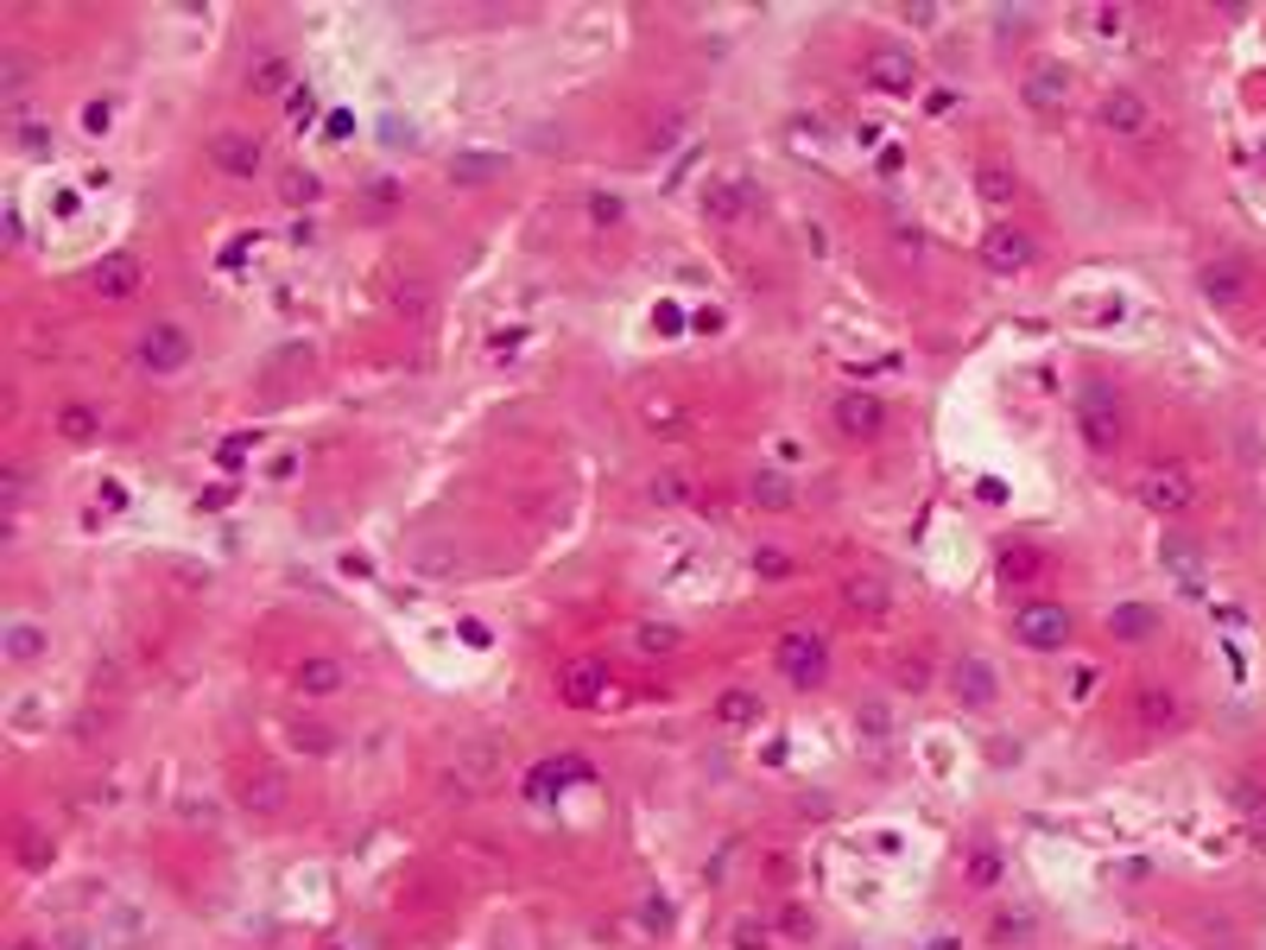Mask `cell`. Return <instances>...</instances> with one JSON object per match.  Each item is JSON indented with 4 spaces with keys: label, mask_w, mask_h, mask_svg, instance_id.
Returning <instances> with one entry per match:
<instances>
[{
    "label": "cell",
    "mask_w": 1266,
    "mask_h": 950,
    "mask_svg": "<svg viewBox=\"0 0 1266 950\" xmlns=\"http://www.w3.org/2000/svg\"><path fill=\"white\" fill-rule=\"evenodd\" d=\"M1013 641L1033 646V653H1058L1070 641V609L1063 602H1026L1013 609Z\"/></svg>",
    "instance_id": "obj_3"
},
{
    "label": "cell",
    "mask_w": 1266,
    "mask_h": 950,
    "mask_svg": "<svg viewBox=\"0 0 1266 950\" xmlns=\"http://www.w3.org/2000/svg\"><path fill=\"white\" fill-rule=\"evenodd\" d=\"M684 128H690V114H684V108H678V114H665V121H658V128H653V153H665V146H678L672 133H684Z\"/></svg>",
    "instance_id": "obj_40"
},
{
    "label": "cell",
    "mask_w": 1266,
    "mask_h": 950,
    "mask_svg": "<svg viewBox=\"0 0 1266 950\" xmlns=\"http://www.w3.org/2000/svg\"><path fill=\"white\" fill-rule=\"evenodd\" d=\"M292 742L310 747V754H329V747H336V735H329V729H317V722H292Z\"/></svg>",
    "instance_id": "obj_39"
},
{
    "label": "cell",
    "mask_w": 1266,
    "mask_h": 950,
    "mask_svg": "<svg viewBox=\"0 0 1266 950\" xmlns=\"http://www.w3.org/2000/svg\"><path fill=\"white\" fill-rule=\"evenodd\" d=\"M994 881H1001V855L982 843L975 855H969V887H994Z\"/></svg>",
    "instance_id": "obj_36"
},
{
    "label": "cell",
    "mask_w": 1266,
    "mask_h": 950,
    "mask_svg": "<svg viewBox=\"0 0 1266 950\" xmlns=\"http://www.w3.org/2000/svg\"><path fill=\"white\" fill-rule=\"evenodd\" d=\"M317 197H324V178H317V172H285V178H279V204L310 209Z\"/></svg>",
    "instance_id": "obj_29"
},
{
    "label": "cell",
    "mask_w": 1266,
    "mask_h": 950,
    "mask_svg": "<svg viewBox=\"0 0 1266 950\" xmlns=\"http://www.w3.org/2000/svg\"><path fill=\"white\" fill-rule=\"evenodd\" d=\"M89 292H96V298H108V305L140 298V292H146V260H140V254H101L96 273H89Z\"/></svg>",
    "instance_id": "obj_6"
},
{
    "label": "cell",
    "mask_w": 1266,
    "mask_h": 950,
    "mask_svg": "<svg viewBox=\"0 0 1266 950\" xmlns=\"http://www.w3.org/2000/svg\"><path fill=\"white\" fill-rule=\"evenodd\" d=\"M760 717V697L754 691H722L716 697V722H729V729H741V722Z\"/></svg>",
    "instance_id": "obj_30"
},
{
    "label": "cell",
    "mask_w": 1266,
    "mask_h": 950,
    "mask_svg": "<svg viewBox=\"0 0 1266 950\" xmlns=\"http://www.w3.org/2000/svg\"><path fill=\"white\" fill-rule=\"evenodd\" d=\"M861 77H867V89H881V96H918V57H912L906 45H874V52L861 57Z\"/></svg>",
    "instance_id": "obj_4"
},
{
    "label": "cell",
    "mask_w": 1266,
    "mask_h": 950,
    "mask_svg": "<svg viewBox=\"0 0 1266 950\" xmlns=\"http://www.w3.org/2000/svg\"><path fill=\"white\" fill-rule=\"evenodd\" d=\"M1139 501H1146L1153 514H1185L1190 501H1197V482H1190L1178 462H1159V469L1139 476Z\"/></svg>",
    "instance_id": "obj_9"
},
{
    "label": "cell",
    "mask_w": 1266,
    "mask_h": 950,
    "mask_svg": "<svg viewBox=\"0 0 1266 950\" xmlns=\"http://www.w3.org/2000/svg\"><path fill=\"white\" fill-rule=\"evenodd\" d=\"M994 570H1001V583H1038V577H1045V552L1007 539L1001 545V558H994Z\"/></svg>",
    "instance_id": "obj_20"
},
{
    "label": "cell",
    "mask_w": 1266,
    "mask_h": 950,
    "mask_svg": "<svg viewBox=\"0 0 1266 950\" xmlns=\"http://www.w3.org/2000/svg\"><path fill=\"white\" fill-rule=\"evenodd\" d=\"M506 172H513V159H506V153H450V165H444V178H450L456 190H481V184H501Z\"/></svg>",
    "instance_id": "obj_16"
},
{
    "label": "cell",
    "mask_w": 1266,
    "mask_h": 950,
    "mask_svg": "<svg viewBox=\"0 0 1266 950\" xmlns=\"http://www.w3.org/2000/svg\"><path fill=\"white\" fill-rule=\"evenodd\" d=\"M842 602H849L855 615H867V621H881L886 609H893V596H886L881 577H849V583H842Z\"/></svg>",
    "instance_id": "obj_23"
},
{
    "label": "cell",
    "mask_w": 1266,
    "mask_h": 950,
    "mask_svg": "<svg viewBox=\"0 0 1266 950\" xmlns=\"http://www.w3.org/2000/svg\"><path fill=\"white\" fill-rule=\"evenodd\" d=\"M292 685H298V697H336L349 685V666H342V659H304V666L292 671Z\"/></svg>",
    "instance_id": "obj_19"
},
{
    "label": "cell",
    "mask_w": 1266,
    "mask_h": 950,
    "mask_svg": "<svg viewBox=\"0 0 1266 950\" xmlns=\"http://www.w3.org/2000/svg\"><path fill=\"white\" fill-rule=\"evenodd\" d=\"M83 128H89V133L108 128V102H89V108H83Z\"/></svg>",
    "instance_id": "obj_48"
},
{
    "label": "cell",
    "mask_w": 1266,
    "mask_h": 950,
    "mask_svg": "<svg viewBox=\"0 0 1266 950\" xmlns=\"http://www.w3.org/2000/svg\"><path fill=\"white\" fill-rule=\"evenodd\" d=\"M1109 634L1114 641H1153V634H1159V615H1153L1146 602H1121L1109 615Z\"/></svg>",
    "instance_id": "obj_25"
},
{
    "label": "cell",
    "mask_w": 1266,
    "mask_h": 950,
    "mask_svg": "<svg viewBox=\"0 0 1266 950\" xmlns=\"http://www.w3.org/2000/svg\"><path fill=\"white\" fill-rule=\"evenodd\" d=\"M400 197H405V190H400L393 178H374V184H368V204H374V209H393Z\"/></svg>",
    "instance_id": "obj_44"
},
{
    "label": "cell",
    "mask_w": 1266,
    "mask_h": 950,
    "mask_svg": "<svg viewBox=\"0 0 1266 950\" xmlns=\"http://www.w3.org/2000/svg\"><path fill=\"white\" fill-rule=\"evenodd\" d=\"M292 114H298V121H310V114H317V96H310V89H298V96H292Z\"/></svg>",
    "instance_id": "obj_49"
},
{
    "label": "cell",
    "mask_w": 1266,
    "mask_h": 950,
    "mask_svg": "<svg viewBox=\"0 0 1266 950\" xmlns=\"http://www.w3.org/2000/svg\"><path fill=\"white\" fill-rule=\"evenodd\" d=\"M1134 717L1146 722V729H1178V722H1185V703H1178V691H1165V685H1146V691L1134 697Z\"/></svg>",
    "instance_id": "obj_21"
},
{
    "label": "cell",
    "mask_w": 1266,
    "mask_h": 950,
    "mask_svg": "<svg viewBox=\"0 0 1266 950\" xmlns=\"http://www.w3.org/2000/svg\"><path fill=\"white\" fill-rule=\"evenodd\" d=\"M950 691H957L962 710H987V703L1001 697V671L987 666L982 653H962L957 666H950Z\"/></svg>",
    "instance_id": "obj_10"
},
{
    "label": "cell",
    "mask_w": 1266,
    "mask_h": 950,
    "mask_svg": "<svg viewBox=\"0 0 1266 950\" xmlns=\"http://www.w3.org/2000/svg\"><path fill=\"white\" fill-rule=\"evenodd\" d=\"M646 501H653V507H684V501H690V482H684L678 469H665V476L646 482Z\"/></svg>",
    "instance_id": "obj_32"
},
{
    "label": "cell",
    "mask_w": 1266,
    "mask_h": 950,
    "mask_svg": "<svg viewBox=\"0 0 1266 950\" xmlns=\"http://www.w3.org/2000/svg\"><path fill=\"white\" fill-rule=\"evenodd\" d=\"M779 671L798 685V691H810V685H823L830 678V646H823V634H805V627H792V634H779Z\"/></svg>",
    "instance_id": "obj_2"
},
{
    "label": "cell",
    "mask_w": 1266,
    "mask_h": 950,
    "mask_svg": "<svg viewBox=\"0 0 1266 950\" xmlns=\"http://www.w3.org/2000/svg\"><path fill=\"white\" fill-rule=\"evenodd\" d=\"M20 862H25V869H45V862H51V843L25 830V837H20Z\"/></svg>",
    "instance_id": "obj_42"
},
{
    "label": "cell",
    "mask_w": 1266,
    "mask_h": 950,
    "mask_svg": "<svg viewBox=\"0 0 1266 950\" xmlns=\"http://www.w3.org/2000/svg\"><path fill=\"white\" fill-rule=\"evenodd\" d=\"M633 646H640V653H678L684 627H672V621H646V627L633 634Z\"/></svg>",
    "instance_id": "obj_31"
},
{
    "label": "cell",
    "mask_w": 1266,
    "mask_h": 950,
    "mask_svg": "<svg viewBox=\"0 0 1266 950\" xmlns=\"http://www.w3.org/2000/svg\"><path fill=\"white\" fill-rule=\"evenodd\" d=\"M285 798H292V786H285V773H273V767H260L241 779V811H253V818H279Z\"/></svg>",
    "instance_id": "obj_17"
},
{
    "label": "cell",
    "mask_w": 1266,
    "mask_h": 950,
    "mask_svg": "<svg viewBox=\"0 0 1266 950\" xmlns=\"http://www.w3.org/2000/svg\"><path fill=\"white\" fill-rule=\"evenodd\" d=\"M557 697H564L570 710L602 703V697H608V666H596V659H570V666L557 671Z\"/></svg>",
    "instance_id": "obj_15"
},
{
    "label": "cell",
    "mask_w": 1266,
    "mask_h": 950,
    "mask_svg": "<svg viewBox=\"0 0 1266 950\" xmlns=\"http://www.w3.org/2000/svg\"><path fill=\"white\" fill-rule=\"evenodd\" d=\"M45 646H51V634L39 621H13V627H7V659H13V666H32Z\"/></svg>",
    "instance_id": "obj_27"
},
{
    "label": "cell",
    "mask_w": 1266,
    "mask_h": 950,
    "mask_svg": "<svg viewBox=\"0 0 1266 950\" xmlns=\"http://www.w3.org/2000/svg\"><path fill=\"white\" fill-rule=\"evenodd\" d=\"M1197 292H1203V298H1210L1215 310H1229V305H1241V298L1254 292V273H1247L1241 260H1229V254H1222V260H1210V266L1197 273Z\"/></svg>",
    "instance_id": "obj_12"
},
{
    "label": "cell",
    "mask_w": 1266,
    "mask_h": 950,
    "mask_svg": "<svg viewBox=\"0 0 1266 950\" xmlns=\"http://www.w3.org/2000/svg\"><path fill=\"white\" fill-rule=\"evenodd\" d=\"M1095 121H1102L1114 140H1146V133H1153V108H1146L1139 89H1109V96L1095 102Z\"/></svg>",
    "instance_id": "obj_7"
},
{
    "label": "cell",
    "mask_w": 1266,
    "mask_h": 950,
    "mask_svg": "<svg viewBox=\"0 0 1266 950\" xmlns=\"http://www.w3.org/2000/svg\"><path fill=\"white\" fill-rule=\"evenodd\" d=\"M589 222H621V197L596 190V197H589Z\"/></svg>",
    "instance_id": "obj_43"
},
{
    "label": "cell",
    "mask_w": 1266,
    "mask_h": 950,
    "mask_svg": "<svg viewBox=\"0 0 1266 950\" xmlns=\"http://www.w3.org/2000/svg\"><path fill=\"white\" fill-rule=\"evenodd\" d=\"M975 190H982L987 204H1013V197H1019V178H1013L1007 165L982 159V165H975Z\"/></svg>",
    "instance_id": "obj_28"
},
{
    "label": "cell",
    "mask_w": 1266,
    "mask_h": 950,
    "mask_svg": "<svg viewBox=\"0 0 1266 950\" xmlns=\"http://www.w3.org/2000/svg\"><path fill=\"white\" fill-rule=\"evenodd\" d=\"M1159 558H1165V565H1171V570H1178V577H1185L1190 590H1197V577H1203V565H1197V552H1190V539H1165V552H1159Z\"/></svg>",
    "instance_id": "obj_33"
},
{
    "label": "cell",
    "mask_w": 1266,
    "mask_h": 950,
    "mask_svg": "<svg viewBox=\"0 0 1266 950\" xmlns=\"http://www.w3.org/2000/svg\"><path fill=\"white\" fill-rule=\"evenodd\" d=\"M51 425H57V437H64V444H96V437H101V418H96V406H83V400H70V406H57V418H51Z\"/></svg>",
    "instance_id": "obj_24"
},
{
    "label": "cell",
    "mask_w": 1266,
    "mask_h": 950,
    "mask_svg": "<svg viewBox=\"0 0 1266 950\" xmlns=\"http://www.w3.org/2000/svg\"><path fill=\"white\" fill-rule=\"evenodd\" d=\"M747 501H754V507H766V514H785V507H798V489H792L785 476H773V469H766V476H754V482H747Z\"/></svg>",
    "instance_id": "obj_26"
},
{
    "label": "cell",
    "mask_w": 1266,
    "mask_h": 950,
    "mask_svg": "<svg viewBox=\"0 0 1266 950\" xmlns=\"http://www.w3.org/2000/svg\"><path fill=\"white\" fill-rule=\"evenodd\" d=\"M779 925H785V938H805V944L817 938V919H810L798 899H785V906H779Z\"/></svg>",
    "instance_id": "obj_37"
},
{
    "label": "cell",
    "mask_w": 1266,
    "mask_h": 950,
    "mask_svg": "<svg viewBox=\"0 0 1266 950\" xmlns=\"http://www.w3.org/2000/svg\"><path fill=\"white\" fill-rule=\"evenodd\" d=\"M1089 26H1095V32H1121V26H1127V13H1121V7H1095V13H1089Z\"/></svg>",
    "instance_id": "obj_46"
},
{
    "label": "cell",
    "mask_w": 1266,
    "mask_h": 950,
    "mask_svg": "<svg viewBox=\"0 0 1266 950\" xmlns=\"http://www.w3.org/2000/svg\"><path fill=\"white\" fill-rule=\"evenodd\" d=\"M747 209H754V197H747V184H709V190H703V216H709V222H741V216H747Z\"/></svg>",
    "instance_id": "obj_22"
},
{
    "label": "cell",
    "mask_w": 1266,
    "mask_h": 950,
    "mask_svg": "<svg viewBox=\"0 0 1266 950\" xmlns=\"http://www.w3.org/2000/svg\"><path fill=\"white\" fill-rule=\"evenodd\" d=\"M1019 96H1026V108H1038V114H1058V108L1070 102V70H1063L1058 57H1038L1033 70H1026V83H1019Z\"/></svg>",
    "instance_id": "obj_13"
},
{
    "label": "cell",
    "mask_w": 1266,
    "mask_h": 950,
    "mask_svg": "<svg viewBox=\"0 0 1266 950\" xmlns=\"http://www.w3.org/2000/svg\"><path fill=\"white\" fill-rule=\"evenodd\" d=\"M285 83H292V64H285V57H260V64H253V89H260V96H279Z\"/></svg>",
    "instance_id": "obj_34"
},
{
    "label": "cell",
    "mask_w": 1266,
    "mask_h": 950,
    "mask_svg": "<svg viewBox=\"0 0 1266 950\" xmlns=\"http://www.w3.org/2000/svg\"><path fill=\"white\" fill-rule=\"evenodd\" d=\"M393 305L418 317V310H425V285H418V280H400V285H393Z\"/></svg>",
    "instance_id": "obj_41"
},
{
    "label": "cell",
    "mask_w": 1266,
    "mask_h": 950,
    "mask_svg": "<svg viewBox=\"0 0 1266 950\" xmlns=\"http://www.w3.org/2000/svg\"><path fill=\"white\" fill-rule=\"evenodd\" d=\"M1033 234L1026 229H1013V222H994V229L982 234V260L994 266V273H1026L1033 266Z\"/></svg>",
    "instance_id": "obj_14"
},
{
    "label": "cell",
    "mask_w": 1266,
    "mask_h": 950,
    "mask_svg": "<svg viewBox=\"0 0 1266 950\" xmlns=\"http://www.w3.org/2000/svg\"><path fill=\"white\" fill-rule=\"evenodd\" d=\"M1077 432H1083V444L1095 457L1121 450V406H1114L1109 386H1089L1083 400H1077Z\"/></svg>",
    "instance_id": "obj_5"
},
{
    "label": "cell",
    "mask_w": 1266,
    "mask_h": 950,
    "mask_svg": "<svg viewBox=\"0 0 1266 950\" xmlns=\"http://www.w3.org/2000/svg\"><path fill=\"white\" fill-rule=\"evenodd\" d=\"M729 944H734V950H773V931H766L760 919H734Z\"/></svg>",
    "instance_id": "obj_35"
},
{
    "label": "cell",
    "mask_w": 1266,
    "mask_h": 950,
    "mask_svg": "<svg viewBox=\"0 0 1266 950\" xmlns=\"http://www.w3.org/2000/svg\"><path fill=\"white\" fill-rule=\"evenodd\" d=\"M987 938H994V950H1033V938H1038L1033 906H1001L994 925H987Z\"/></svg>",
    "instance_id": "obj_18"
},
{
    "label": "cell",
    "mask_w": 1266,
    "mask_h": 950,
    "mask_svg": "<svg viewBox=\"0 0 1266 950\" xmlns=\"http://www.w3.org/2000/svg\"><path fill=\"white\" fill-rule=\"evenodd\" d=\"M925 685H931V659H925V653L899 659V691H925Z\"/></svg>",
    "instance_id": "obj_38"
},
{
    "label": "cell",
    "mask_w": 1266,
    "mask_h": 950,
    "mask_svg": "<svg viewBox=\"0 0 1266 950\" xmlns=\"http://www.w3.org/2000/svg\"><path fill=\"white\" fill-rule=\"evenodd\" d=\"M646 925H653V931H665V925H672V906H665V894L646 899Z\"/></svg>",
    "instance_id": "obj_47"
},
{
    "label": "cell",
    "mask_w": 1266,
    "mask_h": 950,
    "mask_svg": "<svg viewBox=\"0 0 1266 950\" xmlns=\"http://www.w3.org/2000/svg\"><path fill=\"white\" fill-rule=\"evenodd\" d=\"M20 140H25V153H45V146H51V133H45V128H25Z\"/></svg>",
    "instance_id": "obj_50"
},
{
    "label": "cell",
    "mask_w": 1266,
    "mask_h": 950,
    "mask_svg": "<svg viewBox=\"0 0 1266 950\" xmlns=\"http://www.w3.org/2000/svg\"><path fill=\"white\" fill-rule=\"evenodd\" d=\"M754 570H760V577H785V570H792V558H785V552H754Z\"/></svg>",
    "instance_id": "obj_45"
},
{
    "label": "cell",
    "mask_w": 1266,
    "mask_h": 950,
    "mask_svg": "<svg viewBox=\"0 0 1266 950\" xmlns=\"http://www.w3.org/2000/svg\"><path fill=\"white\" fill-rule=\"evenodd\" d=\"M133 356H140V368H146V374H159V381H165V374H184V368H190L197 342H190V330H184V324H146Z\"/></svg>",
    "instance_id": "obj_1"
},
{
    "label": "cell",
    "mask_w": 1266,
    "mask_h": 950,
    "mask_svg": "<svg viewBox=\"0 0 1266 950\" xmlns=\"http://www.w3.org/2000/svg\"><path fill=\"white\" fill-rule=\"evenodd\" d=\"M836 432L849 444H874L886 432V400L881 393H836Z\"/></svg>",
    "instance_id": "obj_8"
},
{
    "label": "cell",
    "mask_w": 1266,
    "mask_h": 950,
    "mask_svg": "<svg viewBox=\"0 0 1266 950\" xmlns=\"http://www.w3.org/2000/svg\"><path fill=\"white\" fill-rule=\"evenodd\" d=\"M209 159H216V172H228V178H253V172L266 165V146L241 128H222L209 140Z\"/></svg>",
    "instance_id": "obj_11"
}]
</instances>
